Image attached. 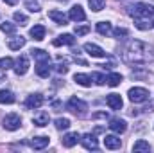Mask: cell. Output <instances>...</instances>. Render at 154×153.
Wrapping results in <instances>:
<instances>
[{"instance_id": "obj_2", "label": "cell", "mask_w": 154, "mask_h": 153, "mask_svg": "<svg viewBox=\"0 0 154 153\" xmlns=\"http://www.w3.org/2000/svg\"><path fill=\"white\" fill-rule=\"evenodd\" d=\"M129 15L134 16V18H151L154 15V7L151 4L138 2V4H134L133 7H129Z\"/></svg>"}, {"instance_id": "obj_39", "label": "cell", "mask_w": 154, "mask_h": 153, "mask_svg": "<svg viewBox=\"0 0 154 153\" xmlns=\"http://www.w3.org/2000/svg\"><path fill=\"white\" fill-rule=\"evenodd\" d=\"M56 70H57L59 74H66V72H68V67H66V65H57Z\"/></svg>"}, {"instance_id": "obj_23", "label": "cell", "mask_w": 154, "mask_h": 153, "mask_svg": "<svg viewBox=\"0 0 154 153\" xmlns=\"http://www.w3.org/2000/svg\"><path fill=\"white\" fill-rule=\"evenodd\" d=\"M74 81L77 85H81V86H86V88L91 86V76H88V74H75Z\"/></svg>"}, {"instance_id": "obj_21", "label": "cell", "mask_w": 154, "mask_h": 153, "mask_svg": "<svg viewBox=\"0 0 154 153\" xmlns=\"http://www.w3.org/2000/svg\"><path fill=\"white\" fill-rule=\"evenodd\" d=\"M7 45H9V49H11V50H20V49L25 45V38H23V36H14V38L9 40V43H7Z\"/></svg>"}, {"instance_id": "obj_40", "label": "cell", "mask_w": 154, "mask_h": 153, "mask_svg": "<svg viewBox=\"0 0 154 153\" xmlns=\"http://www.w3.org/2000/svg\"><path fill=\"white\" fill-rule=\"evenodd\" d=\"M5 4H9V5H14V4H18V0H4Z\"/></svg>"}, {"instance_id": "obj_24", "label": "cell", "mask_w": 154, "mask_h": 153, "mask_svg": "<svg viewBox=\"0 0 154 153\" xmlns=\"http://www.w3.org/2000/svg\"><path fill=\"white\" fill-rule=\"evenodd\" d=\"M48 121H50V117H48V114H47V112H41L38 117H34V119H32L34 126H39V128L47 126V124H48Z\"/></svg>"}, {"instance_id": "obj_8", "label": "cell", "mask_w": 154, "mask_h": 153, "mask_svg": "<svg viewBox=\"0 0 154 153\" xmlns=\"http://www.w3.org/2000/svg\"><path fill=\"white\" fill-rule=\"evenodd\" d=\"M43 96L41 94H32V96H29L27 97V101H25V106L27 108H31V110H36V108H39L41 105H43Z\"/></svg>"}, {"instance_id": "obj_41", "label": "cell", "mask_w": 154, "mask_h": 153, "mask_svg": "<svg viewBox=\"0 0 154 153\" xmlns=\"http://www.w3.org/2000/svg\"><path fill=\"white\" fill-rule=\"evenodd\" d=\"M2 81H5V76H4V74H0V83H2Z\"/></svg>"}, {"instance_id": "obj_36", "label": "cell", "mask_w": 154, "mask_h": 153, "mask_svg": "<svg viewBox=\"0 0 154 153\" xmlns=\"http://www.w3.org/2000/svg\"><path fill=\"white\" fill-rule=\"evenodd\" d=\"M90 31V25H75V34L77 36H82Z\"/></svg>"}, {"instance_id": "obj_31", "label": "cell", "mask_w": 154, "mask_h": 153, "mask_svg": "<svg viewBox=\"0 0 154 153\" xmlns=\"http://www.w3.org/2000/svg\"><path fill=\"white\" fill-rule=\"evenodd\" d=\"M13 18H14V22H18L20 25H25V24H29L27 16H25L23 13H20V11H18V13H14V15H13Z\"/></svg>"}, {"instance_id": "obj_1", "label": "cell", "mask_w": 154, "mask_h": 153, "mask_svg": "<svg viewBox=\"0 0 154 153\" xmlns=\"http://www.w3.org/2000/svg\"><path fill=\"white\" fill-rule=\"evenodd\" d=\"M149 45L140 41V40H131L125 47V52H124V61L129 63V65H143L151 60V54H149Z\"/></svg>"}, {"instance_id": "obj_20", "label": "cell", "mask_w": 154, "mask_h": 153, "mask_svg": "<svg viewBox=\"0 0 154 153\" xmlns=\"http://www.w3.org/2000/svg\"><path fill=\"white\" fill-rule=\"evenodd\" d=\"M14 101H16V97L11 90H0V103L2 105H13Z\"/></svg>"}, {"instance_id": "obj_22", "label": "cell", "mask_w": 154, "mask_h": 153, "mask_svg": "<svg viewBox=\"0 0 154 153\" xmlns=\"http://www.w3.org/2000/svg\"><path fill=\"white\" fill-rule=\"evenodd\" d=\"M45 33H47V31H45V27H43V25H34V27H32V29H31V36H32V40H36V41H41V40L45 38Z\"/></svg>"}, {"instance_id": "obj_28", "label": "cell", "mask_w": 154, "mask_h": 153, "mask_svg": "<svg viewBox=\"0 0 154 153\" xmlns=\"http://www.w3.org/2000/svg\"><path fill=\"white\" fill-rule=\"evenodd\" d=\"M106 83H108L109 86H118V85L122 83V76L116 74V72H113V74H109V76L106 77Z\"/></svg>"}, {"instance_id": "obj_14", "label": "cell", "mask_w": 154, "mask_h": 153, "mask_svg": "<svg viewBox=\"0 0 154 153\" xmlns=\"http://www.w3.org/2000/svg\"><path fill=\"white\" fill-rule=\"evenodd\" d=\"M104 146H106L108 150H118V148L122 146V142H120V139H118L116 135H106V137H104Z\"/></svg>"}, {"instance_id": "obj_7", "label": "cell", "mask_w": 154, "mask_h": 153, "mask_svg": "<svg viewBox=\"0 0 154 153\" xmlns=\"http://www.w3.org/2000/svg\"><path fill=\"white\" fill-rule=\"evenodd\" d=\"M27 70H29V58H27L25 54H22V56L16 60L14 72H16V76H23V74H27Z\"/></svg>"}, {"instance_id": "obj_34", "label": "cell", "mask_w": 154, "mask_h": 153, "mask_svg": "<svg viewBox=\"0 0 154 153\" xmlns=\"http://www.w3.org/2000/svg\"><path fill=\"white\" fill-rule=\"evenodd\" d=\"M25 7H27L31 13H39V4H38V2H32V0H25Z\"/></svg>"}, {"instance_id": "obj_10", "label": "cell", "mask_w": 154, "mask_h": 153, "mask_svg": "<svg viewBox=\"0 0 154 153\" xmlns=\"http://www.w3.org/2000/svg\"><path fill=\"white\" fill-rule=\"evenodd\" d=\"M81 142H82V146L86 148V150H99V142H97V139H95V135H91V133H86V135H82V139H81Z\"/></svg>"}, {"instance_id": "obj_32", "label": "cell", "mask_w": 154, "mask_h": 153, "mask_svg": "<svg viewBox=\"0 0 154 153\" xmlns=\"http://www.w3.org/2000/svg\"><path fill=\"white\" fill-rule=\"evenodd\" d=\"M0 31H2V33H7V34H13V33L16 31V27H14L13 24H9V22H4V24L0 25Z\"/></svg>"}, {"instance_id": "obj_30", "label": "cell", "mask_w": 154, "mask_h": 153, "mask_svg": "<svg viewBox=\"0 0 154 153\" xmlns=\"http://www.w3.org/2000/svg\"><path fill=\"white\" fill-rule=\"evenodd\" d=\"M104 2L106 0H88V4H90V7L97 13V11H100L102 7H104Z\"/></svg>"}, {"instance_id": "obj_38", "label": "cell", "mask_w": 154, "mask_h": 153, "mask_svg": "<svg viewBox=\"0 0 154 153\" xmlns=\"http://www.w3.org/2000/svg\"><path fill=\"white\" fill-rule=\"evenodd\" d=\"M91 117L93 119H108V114L106 112H97V114H93Z\"/></svg>"}, {"instance_id": "obj_13", "label": "cell", "mask_w": 154, "mask_h": 153, "mask_svg": "<svg viewBox=\"0 0 154 153\" xmlns=\"http://www.w3.org/2000/svg\"><path fill=\"white\" fill-rule=\"evenodd\" d=\"M48 18H50V20H54L57 25H66V22H68L66 15H65V13H61V11H57V9L48 11Z\"/></svg>"}, {"instance_id": "obj_4", "label": "cell", "mask_w": 154, "mask_h": 153, "mask_svg": "<svg viewBox=\"0 0 154 153\" xmlns=\"http://www.w3.org/2000/svg\"><path fill=\"white\" fill-rule=\"evenodd\" d=\"M66 108L72 112V114L75 115H82L86 114V110H88V105L84 103V101H81V99H77V97H70V101L66 103Z\"/></svg>"}, {"instance_id": "obj_25", "label": "cell", "mask_w": 154, "mask_h": 153, "mask_svg": "<svg viewBox=\"0 0 154 153\" xmlns=\"http://www.w3.org/2000/svg\"><path fill=\"white\" fill-rule=\"evenodd\" d=\"M97 31H99V34H102V36H109L111 34V24L109 22H99L97 24Z\"/></svg>"}, {"instance_id": "obj_12", "label": "cell", "mask_w": 154, "mask_h": 153, "mask_svg": "<svg viewBox=\"0 0 154 153\" xmlns=\"http://www.w3.org/2000/svg\"><path fill=\"white\" fill-rule=\"evenodd\" d=\"M68 18L74 20V22H82V20H86V13H84V9L81 5H74L70 9V13H68Z\"/></svg>"}, {"instance_id": "obj_27", "label": "cell", "mask_w": 154, "mask_h": 153, "mask_svg": "<svg viewBox=\"0 0 154 153\" xmlns=\"http://www.w3.org/2000/svg\"><path fill=\"white\" fill-rule=\"evenodd\" d=\"M149 150H151V146H149V142H145V141H136V142H134V146H133V151H134V153L149 151Z\"/></svg>"}, {"instance_id": "obj_18", "label": "cell", "mask_w": 154, "mask_h": 153, "mask_svg": "<svg viewBox=\"0 0 154 153\" xmlns=\"http://www.w3.org/2000/svg\"><path fill=\"white\" fill-rule=\"evenodd\" d=\"M77 141H79V135H77V133H66V135H63L61 144H63L65 148H74L77 144Z\"/></svg>"}, {"instance_id": "obj_6", "label": "cell", "mask_w": 154, "mask_h": 153, "mask_svg": "<svg viewBox=\"0 0 154 153\" xmlns=\"http://www.w3.org/2000/svg\"><path fill=\"white\" fill-rule=\"evenodd\" d=\"M84 50H86L91 58H106V54H108L102 47H99V45H95V43H84Z\"/></svg>"}, {"instance_id": "obj_29", "label": "cell", "mask_w": 154, "mask_h": 153, "mask_svg": "<svg viewBox=\"0 0 154 153\" xmlns=\"http://www.w3.org/2000/svg\"><path fill=\"white\" fill-rule=\"evenodd\" d=\"M54 124H56L57 130H68V128H70V121H68L66 117H57V119L54 121Z\"/></svg>"}, {"instance_id": "obj_11", "label": "cell", "mask_w": 154, "mask_h": 153, "mask_svg": "<svg viewBox=\"0 0 154 153\" xmlns=\"http://www.w3.org/2000/svg\"><path fill=\"white\" fill-rule=\"evenodd\" d=\"M108 126H109V130L115 132V133H124V132L127 130V122H125L124 119H111Z\"/></svg>"}, {"instance_id": "obj_33", "label": "cell", "mask_w": 154, "mask_h": 153, "mask_svg": "<svg viewBox=\"0 0 154 153\" xmlns=\"http://www.w3.org/2000/svg\"><path fill=\"white\" fill-rule=\"evenodd\" d=\"M14 65V61L11 60V58H2L0 60V70H7V69H11Z\"/></svg>"}, {"instance_id": "obj_9", "label": "cell", "mask_w": 154, "mask_h": 153, "mask_svg": "<svg viewBox=\"0 0 154 153\" xmlns=\"http://www.w3.org/2000/svg\"><path fill=\"white\" fill-rule=\"evenodd\" d=\"M106 105H108L111 110H120L122 105H124V101H122L120 94H109V96L106 97Z\"/></svg>"}, {"instance_id": "obj_35", "label": "cell", "mask_w": 154, "mask_h": 153, "mask_svg": "<svg viewBox=\"0 0 154 153\" xmlns=\"http://www.w3.org/2000/svg\"><path fill=\"white\" fill-rule=\"evenodd\" d=\"M91 79H95L97 85H104V83H106V76L100 74V72H93V74H91Z\"/></svg>"}, {"instance_id": "obj_16", "label": "cell", "mask_w": 154, "mask_h": 153, "mask_svg": "<svg viewBox=\"0 0 154 153\" xmlns=\"http://www.w3.org/2000/svg\"><path fill=\"white\" fill-rule=\"evenodd\" d=\"M134 25H136V29H140V31H149V29L154 27V20H151V18H136Z\"/></svg>"}, {"instance_id": "obj_17", "label": "cell", "mask_w": 154, "mask_h": 153, "mask_svg": "<svg viewBox=\"0 0 154 153\" xmlns=\"http://www.w3.org/2000/svg\"><path fill=\"white\" fill-rule=\"evenodd\" d=\"M56 47H59V45H74L75 43V38H74V34H61V36H57V38L52 41Z\"/></svg>"}, {"instance_id": "obj_19", "label": "cell", "mask_w": 154, "mask_h": 153, "mask_svg": "<svg viewBox=\"0 0 154 153\" xmlns=\"http://www.w3.org/2000/svg\"><path fill=\"white\" fill-rule=\"evenodd\" d=\"M36 74L39 77H48L50 74V65H48V61H38L36 63Z\"/></svg>"}, {"instance_id": "obj_5", "label": "cell", "mask_w": 154, "mask_h": 153, "mask_svg": "<svg viewBox=\"0 0 154 153\" xmlns=\"http://www.w3.org/2000/svg\"><path fill=\"white\" fill-rule=\"evenodd\" d=\"M20 126H22V119H20L18 114H9V115L4 117V128H5V130L14 132V130H18Z\"/></svg>"}, {"instance_id": "obj_37", "label": "cell", "mask_w": 154, "mask_h": 153, "mask_svg": "<svg viewBox=\"0 0 154 153\" xmlns=\"http://www.w3.org/2000/svg\"><path fill=\"white\" fill-rule=\"evenodd\" d=\"M111 34L115 36V38H122V36H127V29H115V31H111Z\"/></svg>"}, {"instance_id": "obj_3", "label": "cell", "mask_w": 154, "mask_h": 153, "mask_svg": "<svg viewBox=\"0 0 154 153\" xmlns=\"http://www.w3.org/2000/svg\"><path fill=\"white\" fill-rule=\"evenodd\" d=\"M149 96H151L149 90L143 88V86H134V88L129 90V101L131 103H143V101L149 99Z\"/></svg>"}, {"instance_id": "obj_15", "label": "cell", "mask_w": 154, "mask_h": 153, "mask_svg": "<svg viewBox=\"0 0 154 153\" xmlns=\"http://www.w3.org/2000/svg\"><path fill=\"white\" fill-rule=\"evenodd\" d=\"M48 142H50V139H48V137L39 135V137H34V139L31 141V146H32L34 150H43V148H47V146H48Z\"/></svg>"}, {"instance_id": "obj_26", "label": "cell", "mask_w": 154, "mask_h": 153, "mask_svg": "<svg viewBox=\"0 0 154 153\" xmlns=\"http://www.w3.org/2000/svg\"><path fill=\"white\" fill-rule=\"evenodd\" d=\"M31 54H32V58H36L38 61H48V60H50V58H48V52H45L43 49H32Z\"/></svg>"}]
</instances>
